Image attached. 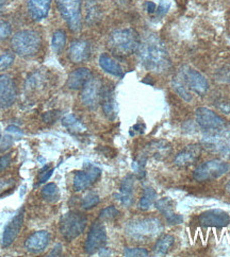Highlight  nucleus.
<instances>
[{"mask_svg": "<svg viewBox=\"0 0 230 257\" xmlns=\"http://www.w3.org/2000/svg\"><path fill=\"white\" fill-rule=\"evenodd\" d=\"M139 56L145 69L154 72H164L170 69L172 63L163 42L156 34L146 35L141 41Z\"/></svg>", "mask_w": 230, "mask_h": 257, "instance_id": "nucleus-1", "label": "nucleus"}, {"mask_svg": "<svg viewBox=\"0 0 230 257\" xmlns=\"http://www.w3.org/2000/svg\"><path fill=\"white\" fill-rule=\"evenodd\" d=\"M141 40L139 34L131 28L116 29L108 41V47L116 57H128L139 50Z\"/></svg>", "mask_w": 230, "mask_h": 257, "instance_id": "nucleus-2", "label": "nucleus"}, {"mask_svg": "<svg viewBox=\"0 0 230 257\" xmlns=\"http://www.w3.org/2000/svg\"><path fill=\"white\" fill-rule=\"evenodd\" d=\"M164 226L158 218L149 217L131 220L126 224L125 231L134 240H146L159 236Z\"/></svg>", "mask_w": 230, "mask_h": 257, "instance_id": "nucleus-3", "label": "nucleus"}, {"mask_svg": "<svg viewBox=\"0 0 230 257\" xmlns=\"http://www.w3.org/2000/svg\"><path fill=\"white\" fill-rule=\"evenodd\" d=\"M42 45L40 34L33 30H22L13 35L11 47L21 57H32L39 52Z\"/></svg>", "mask_w": 230, "mask_h": 257, "instance_id": "nucleus-4", "label": "nucleus"}, {"mask_svg": "<svg viewBox=\"0 0 230 257\" xmlns=\"http://www.w3.org/2000/svg\"><path fill=\"white\" fill-rule=\"evenodd\" d=\"M88 224V217L79 212H68L60 219V233L66 241H71L78 238Z\"/></svg>", "mask_w": 230, "mask_h": 257, "instance_id": "nucleus-5", "label": "nucleus"}, {"mask_svg": "<svg viewBox=\"0 0 230 257\" xmlns=\"http://www.w3.org/2000/svg\"><path fill=\"white\" fill-rule=\"evenodd\" d=\"M201 144L206 150L228 158L230 157V130L218 128L207 131L201 137Z\"/></svg>", "mask_w": 230, "mask_h": 257, "instance_id": "nucleus-6", "label": "nucleus"}, {"mask_svg": "<svg viewBox=\"0 0 230 257\" xmlns=\"http://www.w3.org/2000/svg\"><path fill=\"white\" fill-rule=\"evenodd\" d=\"M59 12L72 32L81 29V0H57Z\"/></svg>", "mask_w": 230, "mask_h": 257, "instance_id": "nucleus-7", "label": "nucleus"}, {"mask_svg": "<svg viewBox=\"0 0 230 257\" xmlns=\"http://www.w3.org/2000/svg\"><path fill=\"white\" fill-rule=\"evenodd\" d=\"M229 171L228 165L219 160L208 161L200 164L199 166L193 172V178L197 182L213 181L223 177Z\"/></svg>", "mask_w": 230, "mask_h": 257, "instance_id": "nucleus-8", "label": "nucleus"}, {"mask_svg": "<svg viewBox=\"0 0 230 257\" xmlns=\"http://www.w3.org/2000/svg\"><path fill=\"white\" fill-rule=\"evenodd\" d=\"M180 80L189 89L199 96H204L208 91V81L194 68L183 67L180 71Z\"/></svg>", "mask_w": 230, "mask_h": 257, "instance_id": "nucleus-9", "label": "nucleus"}, {"mask_svg": "<svg viewBox=\"0 0 230 257\" xmlns=\"http://www.w3.org/2000/svg\"><path fill=\"white\" fill-rule=\"evenodd\" d=\"M101 176V169L95 165L87 163L82 170H79L75 173L73 177V190L82 191L91 187L98 181Z\"/></svg>", "mask_w": 230, "mask_h": 257, "instance_id": "nucleus-10", "label": "nucleus"}, {"mask_svg": "<svg viewBox=\"0 0 230 257\" xmlns=\"http://www.w3.org/2000/svg\"><path fill=\"white\" fill-rule=\"evenodd\" d=\"M107 240L108 237L105 225L100 221H96L91 226L90 232L88 234L85 245L86 252L90 255L98 252L100 249L106 246Z\"/></svg>", "mask_w": 230, "mask_h": 257, "instance_id": "nucleus-11", "label": "nucleus"}, {"mask_svg": "<svg viewBox=\"0 0 230 257\" xmlns=\"http://www.w3.org/2000/svg\"><path fill=\"white\" fill-rule=\"evenodd\" d=\"M103 84L99 79L92 78L81 91V102L90 109H95L100 103V95Z\"/></svg>", "mask_w": 230, "mask_h": 257, "instance_id": "nucleus-12", "label": "nucleus"}, {"mask_svg": "<svg viewBox=\"0 0 230 257\" xmlns=\"http://www.w3.org/2000/svg\"><path fill=\"white\" fill-rule=\"evenodd\" d=\"M195 119L202 128L207 131L218 130L226 125L224 119L207 107H198L195 112Z\"/></svg>", "mask_w": 230, "mask_h": 257, "instance_id": "nucleus-13", "label": "nucleus"}, {"mask_svg": "<svg viewBox=\"0 0 230 257\" xmlns=\"http://www.w3.org/2000/svg\"><path fill=\"white\" fill-rule=\"evenodd\" d=\"M198 222L204 227H225L230 222L229 215L222 209H210L201 213Z\"/></svg>", "mask_w": 230, "mask_h": 257, "instance_id": "nucleus-14", "label": "nucleus"}, {"mask_svg": "<svg viewBox=\"0 0 230 257\" xmlns=\"http://www.w3.org/2000/svg\"><path fill=\"white\" fill-rule=\"evenodd\" d=\"M24 221H25V208L23 207L6 226L3 234V239H2L3 246L5 247L10 246L15 241V239L17 238L18 234H20L21 229L24 225Z\"/></svg>", "mask_w": 230, "mask_h": 257, "instance_id": "nucleus-15", "label": "nucleus"}, {"mask_svg": "<svg viewBox=\"0 0 230 257\" xmlns=\"http://www.w3.org/2000/svg\"><path fill=\"white\" fill-rule=\"evenodd\" d=\"M16 100V87L10 76H0V108H8Z\"/></svg>", "mask_w": 230, "mask_h": 257, "instance_id": "nucleus-16", "label": "nucleus"}, {"mask_svg": "<svg viewBox=\"0 0 230 257\" xmlns=\"http://www.w3.org/2000/svg\"><path fill=\"white\" fill-rule=\"evenodd\" d=\"M201 154V146L197 144H192L185 147L180 150L176 157H175L174 163L179 167H187L194 164Z\"/></svg>", "mask_w": 230, "mask_h": 257, "instance_id": "nucleus-17", "label": "nucleus"}, {"mask_svg": "<svg viewBox=\"0 0 230 257\" xmlns=\"http://www.w3.org/2000/svg\"><path fill=\"white\" fill-rule=\"evenodd\" d=\"M134 177L127 176L121 183L119 191L114 195L115 199L125 207H130L134 202Z\"/></svg>", "mask_w": 230, "mask_h": 257, "instance_id": "nucleus-18", "label": "nucleus"}, {"mask_svg": "<svg viewBox=\"0 0 230 257\" xmlns=\"http://www.w3.org/2000/svg\"><path fill=\"white\" fill-rule=\"evenodd\" d=\"M100 103L103 106V111L105 115L113 120L117 114V105L115 101L114 89L110 85H103L100 95Z\"/></svg>", "mask_w": 230, "mask_h": 257, "instance_id": "nucleus-19", "label": "nucleus"}, {"mask_svg": "<svg viewBox=\"0 0 230 257\" xmlns=\"http://www.w3.org/2000/svg\"><path fill=\"white\" fill-rule=\"evenodd\" d=\"M50 234L47 231H39L30 235L25 242V249L30 253H41L48 246Z\"/></svg>", "mask_w": 230, "mask_h": 257, "instance_id": "nucleus-20", "label": "nucleus"}, {"mask_svg": "<svg viewBox=\"0 0 230 257\" xmlns=\"http://www.w3.org/2000/svg\"><path fill=\"white\" fill-rule=\"evenodd\" d=\"M155 206L164 216V218L167 219V221L170 224L176 225V224L182 223L183 217L181 215L175 213L174 202L171 198H162L158 200L155 203Z\"/></svg>", "mask_w": 230, "mask_h": 257, "instance_id": "nucleus-21", "label": "nucleus"}, {"mask_svg": "<svg viewBox=\"0 0 230 257\" xmlns=\"http://www.w3.org/2000/svg\"><path fill=\"white\" fill-rule=\"evenodd\" d=\"M91 47L87 41H73L68 49V57L72 63L85 62L90 58Z\"/></svg>", "mask_w": 230, "mask_h": 257, "instance_id": "nucleus-22", "label": "nucleus"}, {"mask_svg": "<svg viewBox=\"0 0 230 257\" xmlns=\"http://www.w3.org/2000/svg\"><path fill=\"white\" fill-rule=\"evenodd\" d=\"M92 79V72L89 68L81 67L73 70L68 76L66 85L69 89L78 90L82 89L88 82Z\"/></svg>", "mask_w": 230, "mask_h": 257, "instance_id": "nucleus-23", "label": "nucleus"}, {"mask_svg": "<svg viewBox=\"0 0 230 257\" xmlns=\"http://www.w3.org/2000/svg\"><path fill=\"white\" fill-rule=\"evenodd\" d=\"M51 0H28V12L33 21L40 22L47 17Z\"/></svg>", "mask_w": 230, "mask_h": 257, "instance_id": "nucleus-24", "label": "nucleus"}, {"mask_svg": "<svg viewBox=\"0 0 230 257\" xmlns=\"http://www.w3.org/2000/svg\"><path fill=\"white\" fill-rule=\"evenodd\" d=\"M99 65L103 68L104 71H106L109 75H112L114 77L123 78L124 77V70L119 64L113 60L108 54L104 53L99 57Z\"/></svg>", "mask_w": 230, "mask_h": 257, "instance_id": "nucleus-25", "label": "nucleus"}, {"mask_svg": "<svg viewBox=\"0 0 230 257\" xmlns=\"http://www.w3.org/2000/svg\"><path fill=\"white\" fill-rule=\"evenodd\" d=\"M174 241H175V238L172 235H164L160 237L154 247L155 255L156 256L167 255L171 250V247L173 246Z\"/></svg>", "mask_w": 230, "mask_h": 257, "instance_id": "nucleus-26", "label": "nucleus"}, {"mask_svg": "<svg viewBox=\"0 0 230 257\" xmlns=\"http://www.w3.org/2000/svg\"><path fill=\"white\" fill-rule=\"evenodd\" d=\"M62 124L65 126L71 133H82L86 131V126L84 125L79 119L72 114L66 115L62 118Z\"/></svg>", "mask_w": 230, "mask_h": 257, "instance_id": "nucleus-27", "label": "nucleus"}, {"mask_svg": "<svg viewBox=\"0 0 230 257\" xmlns=\"http://www.w3.org/2000/svg\"><path fill=\"white\" fill-rule=\"evenodd\" d=\"M156 197H157V194H156L155 189H152L151 187H145L142 198L139 202V208L141 210L149 209L152 206V204L155 203Z\"/></svg>", "mask_w": 230, "mask_h": 257, "instance_id": "nucleus-28", "label": "nucleus"}, {"mask_svg": "<svg viewBox=\"0 0 230 257\" xmlns=\"http://www.w3.org/2000/svg\"><path fill=\"white\" fill-rule=\"evenodd\" d=\"M42 197L46 201L50 202V203H54V202H57L60 198V192H59L58 186L54 184V183H49V184L45 185L42 188Z\"/></svg>", "mask_w": 230, "mask_h": 257, "instance_id": "nucleus-29", "label": "nucleus"}, {"mask_svg": "<svg viewBox=\"0 0 230 257\" xmlns=\"http://www.w3.org/2000/svg\"><path fill=\"white\" fill-rule=\"evenodd\" d=\"M66 44V34L63 30H58L53 33L51 40V47L54 52H61Z\"/></svg>", "mask_w": 230, "mask_h": 257, "instance_id": "nucleus-30", "label": "nucleus"}, {"mask_svg": "<svg viewBox=\"0 0 230 257\" xmlns=\"http://www.w3.org/2000/svg\"><path fill=\"white\" fill-rule=\"evenodd\" d=\"M172 86L174 88V90L176 91V93L183 99L185 101H187V102H190V101L192 100V95L190 94L189 91V88L185 85V83L180 80V79H177L175 78L172 82Z\"/></svg>", "mask_w": 230, "mask_h": 257, "instance_id": "nucleus-31", "label": "nucleus"}, {"mask_svg": "<svg viewBox=\"0 0 230 257\" xmlns=\"http://www.w3.org/2000/svg\"><path fill=\"white\" fill-rule=\"evenodd\" d=\"M100 202V198L95 192H89L87 194L84 199L81 201V206L84 209L89 210L91 208H93L95 206H97Z\"/></svg>", "mask_w": 230, "mask_h": 257, "instance_id": "nucleus-32", "label": "nucleus"}, {"mask_svg": "<svg viewBox=\"0 0 230 257\" xmlns=\"http://www.w3.org/2000/svg\"><path fill=\"white\" fill-rule=\"evenodd\" d=\"M99 18V10L94 0H90L87 5V21L90 24L95 23Z\"/></svg>", "mask_w": 230, "mask_h": 257, "instance_id": "nucleus-33", "label": "nucleus"}, {"mask_svg": "<svg viewBox=\"0 0 230 257\" xmlns=\"http://www.w3.org/2000/svg\"><path fill=\"white\" fill-rule=\"evenodd\" d=\"M118 215H119V212L115 206H109L101 210L99 214V219L110 221V220H114Z\"/></svg>", "mask_w": 230, "mask_h": 257, "instance_id": "nucleus-34", "label": "nucleus"}, {"mask_svg": "<svg viewBox=\"0 0 230 257\" xmlns=\"http://www.w3.org/2000/svg\"><path fill=\"white\" fill-rule=\"evenodd\" d=\"M126 257H147L149 256L148 251L143 247H126L124 251Z\"/></svg>", "mask_w": 230, "mask_h": 257, "instance_id": "nucleus-35", "label": "nucleus"}, {"mask_svg": "<svg viewBox=\"0 0 230 257\" xmlns=\"http://www.w3.org/2000/svg\"><path fill=\"white\" fill-rule=\"evenodd\" d=\"M14 63V56L11 53H5L0 56V71H4L12 66Z\"/></svg>", "mask_w": 230, "mask_h": 257, "instance_id": "nucleus-36", "label": "nucleus"}, {"mask_svg": "<svg viewBox=\"0 0 230 257\" xmlns=\"http://www.w3.org/2000/svg\"><path fill=\"white\" fill-rule=\"evenodd\" d=\"M13 146V139L9 135L0 134V153H5Z\"/></svg>", "mask_w": 230, "mask_h": 257, "instance_id": "nucleus-37", "label": "nucleus"}, {"mask_svg": "<svg viewBox=\"0 0 230 257\" xmlns=\"http://www.w3.org/2000/svg\"><path fill=\"white\" fill-rule=\"evenodd\" d=\"M12 33V28L9 23L0 21V41L7 40Z\"/></svg>", "mask_w": 230, "mask_h": 257, "instance_id": "nucleus-38", "label": "nucleus"}, {"mask_svg": "<svg viewBox=\"0 0 230 257\" xmlns=\"http://www.w3.org/2000/svg\"><path fill=\"white\" fill-rule=\"evenodd\" d=\"M59 116H60V112H58V111H49V112L45 113L43 115V120L46 123L51 124V123H53L54 121L57 120V119L59 118Z\"/></svg>", "mask_w": 230, "mask_h": 257, "instance_id": "nucleus-39", "label": "nucleus"}, {"mask_svg": "<svg viewBox=\"0 0 230 257\" xmlns=\"http://www.w3.org/2000/svg\"><path fill=\"white\" fill-rule=\"evenodd\" d=\"M53 173V168H49V166L45 167L42 169L41 174H40V180H39V184H42V183H45L47 181Z\"/></svg>", "mask_w": 230, "mask_h": 257, "instance_id": "nucleus-40", "label": "nucleus"}, {"mask_svg": "<svg viewBox=\"0 0 230 257\" xmlns=\"http://www.w3.org/2000/svg\"><path fill=\"white\" fill-rule=\"evenodd\" d=\"M12 162V155L11 154H6L0 157V172L4 171L5 169H7L10 164Z\"/></svg>", "mask_w": 230, "mask_h": 257, "instance_id": "nucleus-41", "label": "nucleus"}, {"mask_svg": "<svg viewBox=\"0 0 230 257\" xmlns=\"http://www.w3.org/2000/svg\"><path fill=\"white\" fill-rule=\"evenodd\" d=\"M170 9V3L167 2V0H162L159 8L157 9V11H156V13H157L158 17H163L165 14L168 13Z\"/></svg>", "mask_w": 230, "mask_h": 257, "instance_id": "nucleus-42", "label": "nucleus"}, {"mask_svg": "<svg viewBox=\"0 0 230 257\" xmlns=\"http://www.w3.org/2000/svg\"><path fill=\"white\" fill-rule=\"evenodd\" d=\"M14 185L13 180H6V181H0V195L3 194L4 190H6L9 187H12Z\"/></svg>", "mask_w": 230, "mask_h": 257, "instance_id": "nucleus-43", "label": "nucleus"}, {"mask_svg": "<svg viewBox=\"0 0 230 257\" xmlns=\"http://www.w3.org/2000/svg\"><path fill=\"white\" fill-rule=\"evenodd\" d=\"M7 132L8 133H11L14 135H24V132L21 130L20 127L16 126V125H9L7 127Z\"/></svg>", "mask_w": 230, "mask_h": 257, "instance_id": "nucleus-44", "label": "nucleus"}, {"mask_svg": "<svg viewBox=\"0 0 230 257\" xmlns=\"http://www.w3.org/2000/svg\"><path fill=\"white\" fill-rule=\"evenodd\" d=\"M145 8H146V11L148 12L149 14H154V13H156V11H157V6H156L151 2H146L145 3Z\"/></svg>", "mask_w": 230, "mask_h": 257, "instance_id": "nucleus-45", "label": "nucleus"}, {"mask_svg": "<svg viewBox=\"0 0 230 257\" xmlns=\"http://www.w3.org/2000/svg\"><path fill=\"white\" fill-rule=\"evenodd\" d=\"M61 254H62V244L58 243V244L54 245L53 250L49 253V256H51V257H53V256H61Z\"/></svg>", "mask_w": 230, "mask_h": 257, "instance_id": "nucleus-46", "label": "nucleus"}, {"mask_svg": "<svg viewBox=\"0 0 230 257\" xmlns=\"http://www.w3.org/2000/svg\"><path fill=\"white\" fill-rule=\"evenodd\" d=\"M217 107L220 109V111L226 113V114L230 113V103L229 102H224V101L223 102H219L217 104Z\"/></svg>", "mask_w": 230, "mask_h": 257, "instance_id": "nucleus-47", "label": "nucleus"}, {"mask_svg": "<svg viewBox=\"0 0 230 257\" xmlns=\"http://www.w3.org/2000/svg\"><path fill=\"white\" fill-rule=\"evenodd\" d=\"M144 128H145V125H144V124H136V125L132 126L131 130H134V133L132 134V136H134L135 133L143 134V133H144Z\"/></svg>", "mask_w": 230, "mask_h": 257, "instance_id": "nucleus-48", "label": "nucleus"}, {"mask_svg": "<svg viewBox=\"0 0 230 257\" xmlns=\"http://www.w3.org/2000/svg\"><path fill=\"white\" fill-rule=\"evenodd\" d=\"M226 190L229 192V194H230V181L227 183V184H226Z\"/></svg>", "mask_w": 230, "mask_h": 257, "instance_id": "nucleus-49", "label": "nucleus"}, {"mask_svg": "<svg viewBox=\"0 0 230 257\" xmlns=\"http://www.w3.org/2000/svg\"><path fill=\"white\" fill-rule=\"evenodd\" d=\"M7 3H8V0H0V7L5 6Z\"/></svg>", "mask_w": 230, "mask_h": 257, "instance_id": "nucleus-50", "label": "nucleus"}]
</instances>
